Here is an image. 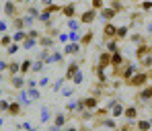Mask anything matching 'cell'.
I'll use <instances>...</instances> for the list:
<instances>
[{
	"label": "cell",
	"instance_id": "cell-2",
	"mask_svg": "<svg viewBox=\"0 0 152 131\" xmlns=\"http://www.w3.org/2000/svg\"><path fill=\"white\" fill-rule=\"evenodd\" d=\"M150 125H152L150 121H140V131H148V129H150Z\"/></svg>",
	"mask_w": 152,
	"mask_h": 131
},
{
	"label": "cell",
	"instance_id": "cell-3",
	"mask_svg": "<svg viewBox=\"0 0 152 131\" xmlns=\"http://www.w3.org/2000/svg\"><path fill=\"white\" fill-rule=\"evenodd\" d=\"M126 117L134 119V117H136V109H127V111H126Z\"/></svg>",
	"mask_w": 152,
	"mask_h": 131
},
{
	"label": "cell",
	"instance_id": "cell-1",
	"mask_svg": "<svg viewBox=\"0 0 152 131\" xmlns=\"http://www.w3.org/2000/svg\"><path fill=\"white\" fill-rule=\"evenodd\" d=\"M146 80H148V76H146V74H136V76L132 78V84H134V86H142Z\"/></svg>",
	"mask_w": 152,
	"mask_h": 131
}]
</instances>
